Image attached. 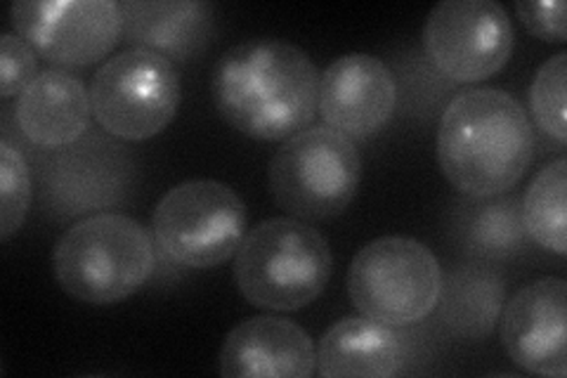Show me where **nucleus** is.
I'll return each instance as SVG.
<instances>
[{
	"label": "nucleus",
	"instance_id": "obj_3",
	"mask_svg": "<svg viewBox=\"0 0 567 378\" xmlns=\"http://www.w3.org/2000/svg\"><path fill=\"white\" fill-rule=\"evenodd\" d=\"M52 269L66 296L87 305H114L137 294L152 277V234L131 215H87L60 237Z\"/></svg>",
	"mask_w": 567,
	"mask_h": 378
},
{
	"label": "nucleus",
	"instance_id": "obj_9",
	"mask_svg": "<svg viewBox=\"0 0 567 378\" xmlns=\"http://www.w3.org/2000/svg\"><path fill=\"white\" fill-rule=\"evenodd\" d=\"M516 33L496 0H445L423 27L425 55L442 76L477 83L494 76L511 60Z\"/></svg>",
	"mask_w": 567,
	"mask_h": 378
},
{
	"label": "nucleus",
	"instance_id": "obj_19",
	"mask_svg": "<svg viewBox=\"0 0 567 378\" xmlns=\"http://www.w3.org/2000/svg\"><path fill=\"white\" fill-rule=\"evenodd\" d=\"M567 161L556 159L554 164L544 166L527 192L520 196L523 202V223L527 237L535 239L539 246L565 256L567 251Z\"/></svg>",
	"mask_w": 567,
	"mask_h": 378
},
{
	"label": "nucleus",
	"instance_id": "obj_12",
	"mask_svg": "<svg viewBox=\"0 0 567 378\" xmlns=\"http://www.w3.org/2000/svg\"><path fill=\"white\" fill-rule=\"evenodd\" d=\"M398 83L388 64L367 52H348L319 76L317 110L329 129L350 140L377 135L395 114Z\"/></svg>",
	"mask_w": 567,
	"mask_h": 378
},
{
	"label": "nucleus",
	"instance_id": "obj_20",
	"mask_svg": "<svg viewBox=\"0 0 567 378\" xmlns=\"http://www.w3.org/2000/svg\"><path fill=\"white\" fill-rule=\"evenodd\" d=\"M31 206V171L8 137L0 142V239L20 232Z\"/></svg>",
	"mask_w": 567,
	"mask_h": 378
},
{
	"label": "nucleus",
	"instance_id": "obj_16",
	"mask_svg": "<svg viewBox=\"0 0 567 378\" xmlns=\"http://www.w3.org/2000/svg\"><path fill=\"white\" fill-rule=\"evenodd\" d=\"M402 362V338L390 324L343 317L317 346V371L324 378H388Z\"/></svg>",
	"mask_w": 567,
	"mask_h": 378
},
{
	"label": "nucleus",
	"instance_id": "obj_23",
	"mask_svg": "<svg viewBox=\"0 0 567 378\" xmlns=\"http://www.w3.org/2000/svg\"><path fill=\"white\" fill-rule=\"evenodd\" d=\"M516 12L532 35H537L548 43H565V3L563 0H548V3H529L520 0L516 3Z\"/></svg>",
	"mask_w": 567,
	"mask_h": 378
},
{
	"label": "nucleus",
	"instance_id": "obj_4",
	"mask_svg": "<svg viewBox=\"0 0 567 378\" xmlns=\"http://www.w3.org/2000/svg\"><path fill=\"white\" fill-rule=\"evenodd\" d=\"M333 256L327 237L298 218L251 227L235 254L239 294L260 310L293 313L327 289Z\"/></svg>",
	"mask_w": 567,
	"mask_h": 378
},
{
	"label": "nucleus",
	"instance_id": "obj_5",
	"mask_svg": "<svg viewBox=\"0 0 567 378\" xmlns=\"http://www.w3.org/2000/svg\"><path fill=\"white\" fill-rule=\"evenodd\" d=\"M362 180V156L354 142L329 125H312L275 152L270 190L279 208L298 221L341 215Z\"/></svg>",
	"mask_w": 567,
	"mask_h": 378
},
{
	"label": "nucleus",
	"instance_id": "obj_14",
	"mask_svg": "<svg viewBox=\"0 0 567 378\" xmlns=\"http://www.w3.org/2000/svg\"><path fill=\"white\" fill-rule=\"evenodd\" d=\"M123 10V41L171 62L202 55L216 33V8L199 0H128Z\"/></svg>",
	"mask_w": 567,
	"mask_h": 378
},
{
	"label": "nucleus",
	"instance_id": "obj_11",
	"mask_svg": "<svg viewBox=\"0 0 567 378\" xmlns=\"http://www.w3.org/2000/svg\"><path fill=\"white\" fill-rule=\"evenodd\" d=\"M565 324V279H537L504 303L499 317L502 346L520 369L537 376L563 378L567 374Z\"/></svg>",
	"mask_w": 567,
	"mask_h": 378
},
{
	"label": "nucleus",
	"instance_id": "obj_17",
	"mask_svg": "<svg viewBox=\"0 0 567 378\" xmlns=\"http://www.w3.org/2000/svg\"><path fill=\"white\" fill-rule=\"evenodd\" d=\"M504 303V279L487 265L466 263L442 277L440 321L458 338L489 336L499 324Z\"/></svg>",
	"mask_w": 567,
	"mask_h": 378
},
{
	"label": "nucleus",
	"instance_id": "obj_1",
	"mask_svg": "<svg viewBox=\"0 0 567 378\" xmlns=\"http://www.w3.org/2000/svg\"><path fill=\"white\" fill-rule=\"evenodd\" d=\"M210 90L218 114L235 131L260 142H284L312 123L319 71L298 45L246 41L218 60Z\"/></svg>",
	"mask_w": 567,
	"mask_h": 378
},
{
	"label": "nucleus",
	"instance_id": "obj_18",
	"mask_svg": "<svg viewBox=\"0 0 567 378\" xmlns=\"http://www.w3.org/2000/svg\"><path fill=\"white\" fill-rule=\"evenodd\" d=\"M454 234L468 254L487 260L516 256L527 242L523 202L518 194L466 196L456 206Z\"/></svg>",
	"mask_w": 567,
	"mask_h": 378
},
{
	"label": "nucleus",
	"instance_id": "obj_2",
	"mask_svg": "<svg viewBox=\"0 0 567 378\" xmlns=\"http://www.w3.org/2000/svg\"><path fill=\"white\" fill-rule=\"evenodd\" d=\"M535 156V131L523 104L499 88H471L442 112L437 161L466 196L511 192Z\"/></svg>",
	"mask_w": 567,
	"mask_h": 378
},
{
	"label": "nucleus",
	"instance_id": "obj_22",
	"mask_svg": "<svg viewBox=\"0 0 567 378\" xmlns=\"http://www.w3.org/2000/svg\"><path fill=\"white\" fill-rule=\"evenodd\" d=\"M39 76L35 50L20 33H3L0 39V93L6 100L20 98L22 90Z\"/></svg>",
	"mask_w": 567,
	"mask_h": 378
},
{
	"label": "nucleus",
	"instance_id": "obj_7",
	"mask_svg": "<svg viewBox=\"0 0 567 378\" xmlns=\"http://www.w3.org/2000/svg\"><path fill=\"white\" fill-rule=\"evenodd\" d=\"M246 221V206L233 187L218 180H187L158 200L152 234L173 263L208 269L235 258Z\"/></svg>",
	"mask_w": 567,
	"mask_h": 378
},
{
	"label": "nucleus",
	"instance_id": "obj_8",
	"mask_svg": "<svg viewBox=\"0 0 567 378\" xmlns=\"http://www.w3.org/2000/svg\"><path fill=\"white\" fill-rule=\"evenodd\" d=\"M181 74L171 60L128 48L106 60L93 76L91 104L102 129L121 140H150L177 114Z\"/></svg>",
	"mask_w": 567,
	"mask_h": 378
},
{
	"label": "nucleus",
	"instance_id": "obj_15",
	"mask_svg": "<svg viewBox=\"0 0 567 378\" xmlns=\"http://www.w3.org/2000/svg\"><path fill=\"white\" fill-rule=\"evenodd\" d=\"M93 116L91 90L64 69L39 71L14 102V119L33 145L58 150L74 145Z\"/></svg>",
	"mask_w": 567,
	"mask_h": 378
},
{
	"label": "nucleus",
	"instance_id": "obj_10",
	"mask_svg": "<svg viewBox=\"0 0 567 378\" xmlns=\"http://www.w3.org/2000/svg\"><path fill=\"white\" fill-rule=\"evenodd\" d=\"M12 27L58 69H81L110 55L123 41V10L114 0H22Z\"/></svg>",
	"mask_w": 567,
	"mask_h": 378
},
{
	"label": "nucleus",
	"instance_id": "obj_6",
	"mask_svg": "<svg viewBox=\"0 0 567 378\" xmlns=\"http://www.w3.org/2000/svg\"><path fill=\"white\" fill-rule=\"evenodd\" d=\"M442 267L433 251L412 237H379L354 254L348 294L360 315L390 327H410L437 308Z\"/></svg>",
	"mask_w": 567,
	"mask_h": 378
},
{
	"label": "nucleus",
	"instance_id": "obj_13",
	"mask_svg": "<svg viewBox=\"0 0 567 378\" xmlns=\"http://www.w3.org/2000/svg\"><path fill=\"white\" fill-rule=\"evenodd\" d=\"M317 348L300 324L260 315L239 321L220 348L225 378H310Z\"/></svg>",
	"mask_w": 567,
	"mask_h": 378
},
{
	"label": "nucleus",
	"instance_id": "obj_21",
	"mask_svg": "<svg viewBox=\"0 0 567 378\" xmlns=\"http://www.w3.org/2000/svg\"><path fill=\"white\" fill-rule=\"evenodd\" d=\"M565 79H567V52L548 58L529 88V104L542 131L567 142L565 125Z\"/></svg>",
	"mask_w": 567,
	"mask_h": 378
}]
</instances>
